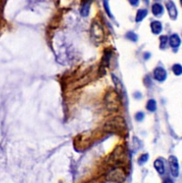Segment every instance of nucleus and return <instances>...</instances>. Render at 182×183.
I'll list each match as a JSON object with an SVG mask.
<instances>
[{
    "label": "nucleus",
    "mask_w": 182,
    "mask_h": 183,
    "mask_svg": "<svg viewBox=\"0 0 182 183\" xmlns=\"http://www.w3.org/2000/svg\"><path fill=\"white\" fill-rule=\"evenodd\" d=\"M168 37L167 36H162L160 37V48L161 49H164L167 46L168 43Z\"/></svg>",
    "instance_id": "a211bd4d"
},
{
    "label": "nucleus",
    "mask_w": 182,
    "mask_h": 183,
    "mask_svg": "<svg viewBox=\"0 0 182 183\" xmlns=\"http://www.w3.org/2000/svg\"><path fill=\"white\" fill-rule=\"evenodd\" d=\"M148 157H149V155L148 154H142L140 157H139V159H138V164H144L146 162H148Z\"/></svg>",
    "instance_id": "aec40b11"
},
{
    "label": "nucleus",
    "mask_w": 182,
    "mask_h": 183,
    "mask_svg": "<svg viewBox=\"0 0 182 183\" xmlns=\"http://www.w3.org/2000/svg\"><path fill=\"white\" fill-rule=\"evenodd\" d=\"M150 28H151V30H152L153 34H155V35L160 34V33L162 32V30H163V25H162V23H161L160 22H158V21L152 22L151 24H150Z\"/></svg>",
    "instance_id": "f8f14e48"
},
{
    "label": "nucleus",
    "mask_w": 182,
    "mask_h": 183,
    "mask_svg": "<svg viewBox=\"0 0 182 183\" xmlns=\"http://www.w3.org/2000/svg\"><path fill=\"white\" fill-rule=\"evenodd\" d=\"M107 126L108 127V129L111 131H118L119 130L123 131L125 128V120L120 117H116L115 118H113L109 123L107 124Z\"/></svg>",
    "instance_id": "7ed1b4c3"
},
{
    "label": "nucleus",
    "mask_w": 182,
    "mask_h": 183,
    "mask_svg": "<svg viewBox=\"0 0 182 183\" xmlns=\"http://www.w3.org/2000/svg\"><path fill=\"white\" fill-rule=\"evenodd\" d=\"M126 37H127V39H129L130 41H132V42L138 41V35L132 31H130L126 34Z\"/></svg>",
    "instance_id": "6ab92c4d"
},
{
    "label": "nucleus",
    "mask_w": 182,
    "mask_h": 183,
    "mask_svg": "<svg viewBox=\"0 0 182 183\" xmlns=\"http://www.w3.org/2000/svg\"><path fill=\"white\" fill-rule=\"evenodd\" d=\"M169 165H170V170L172 176L178 177L180 173V166H179V161L175 156H171L169 157Z\"/></svg>",
    "instance_id": "423d86ee"
},
{
    "label": "nucleus",
    "mask_w": 182,
    "mask_h": 183,
    "mask_svg": "<svg viewBox=\"0 0 182 183\" xmlns=\"http://www.w3.org/2000/svg\"><path fill=\"white\" fill-rule=\"evenodd\" d=\"M112 81L115 84V87H116V92L118 93V95L122 98L125 94V88H124V85L121 82V80L118 78L115 74H112Z\"/></svg>",
    "instance_id": "6e6552de"
},
{
    "label": "nucleus",
    "mask_w": 182,
    "mask_h": 183,
    "mask_svg": "<svg viewBox=\"0 0 182 183\" xmlns=\"http://www.w3.org/2000/svg\"><path fill=\"white\" fill-rule=\"evenodd\" d=\"M89 13H90V3L85 2L81 8V15L83 17H87L89 15Z\"/></svg>",
    "instance_id": "2eb2a0df"
},
{
    "label": "nucleus",
    "mask_w": 182,
    "mask_h": 183,
    "mask_svg": "<svg viewBox=\"0 0 182 183\" xmlns=\"http://www.w3.org/2000/svg\"><path fill=\"white\" fill-rule=\"evenodd\" d=\"M163 183H173V182H172L171 179H166V180L163 182Z\"/></svg>",
    "instance_id": "393cba45"
},
{
    "label": "nucleus",
    "mask_w": 182,
    "mask_h": 183,
    "mask_svg": "<svg viewBox=\"0 0 182 183\" xmlns=\"http://www.w3.org/2000/svg\"><path fill=\"white\" fill-rule=\"evenodd\" d=\"M107 179L113 182H122L125 180V173L122 168H115L107 174Z\"/></svg>",
    "instance_id": "20e7f679"
},
{
    "label": "nucleus",
    "mask_w": 182,
    "mask_h": 183,
    "mask_svg": "<svg viewBox=\"0 0 182 183\" xmlns=\"http://www.w3.org/2000/svg\"><path fill=\"white\" fill-rule=\"evenodd\" d=\"M172 72L176 76H181L182 74V66L181 64H174L172 66Z\"/></svg>",
    "instance_id": "f3484780"
},
{
    "label": "nucleus",
    "mask_w": 182,
    "mask_h": 183,
    "mask_svg": "<svg viewBox=\"0 0 182 183\" xmlns=\"http://www.w3.org/2000/svg\"><path fill=\"white\" fill-rule=\"evenodd\" d=\"M181 4H182V0H181Z\"/></svg>",
    "instance_id": "a878e982"
},
{
    "label": "nucleus",
    "mask_w": 182,
    "mask_h": 183,
    "mask_svg": "<svg viewBox=\"0 0 182 183\" xmlns=\"http://www.w3.org/2000/svg\"><path fill=\"white\" fill-rule=\"evenodd\" d=\"M152 13L155 16H161L163 13V7L162 4L156 3L152 5Z\"/></svg>",
    "instance_id": "ddd939ff"
},
{
    "label": "nucleus",
    "mask_w": 182,
    "mask_h": 183,
    "mask_svg": "<svg viewBox=\"0 0 182 183\" xmlns=\"http://www.w3.org/2000/svg\"><path fill=\"white\" fill-rule=\"evenodd\" d=\"M154 167L156 170V172L159 174H163L165 172V167H164V163L161 158L156 159V161L154 162Z\"/></svg>",
    "instance_id": "9b49d317"
},
{
    "label": "nucleus",
    "mask_w": 182,
    "mask_h": 183,
    "mask_svg": "<svg viewBox=\"0 0 182 183\" xmlns=\"http://www.w3.org/2000/svg\"><path fill=\"white\" fill-rule=\"evenodd\" d=\"M121 97L114 90H109L105 95V106L110 111H117L120 108Z\"/></svg>",
    "instance_id": "f257e3e1"
},
{
    "label": "nucleus",
    "mask_w": 182,
    "mask_h": 183,
    "mask_svg": "<svg viewBox=\"0 0 182 183\" xmlns=\"http://www.w3.org/2000/svg\"><path fill=\"white\" fill-rule=\"evenodd\" d=\"M144 117H145V114L142 111H139L135 114V119L138 122H141L144 119Z\"/></svg>",
    "instance_id": "412c9836"
},
{
    "label": "nucleus",
    "mask_w": 182,
    "mask_h": 183,
    "mask_svg": "<svg viewBox=\"0 0 182 183\" xmlns=\"http://www.w3.org/2000/svg\"><path fill=\"white\" fill-rule=\"evenodd\" d=\"M146 108L148 111L150 112H155L156 110V102L154 99H150L148 101L147 104H146Z\"/></svg>",
    "instance_id": "dca6fc26"
},
{
    "label": "nucleus",
    "mask_w": 182,
    "mask_h": 183,
    "mask_svg": "<svg viewBox=\"0 0 182 183\" xmlns=\"http://www.w3.org/2000/svg\"><path fill=\"white\" fill-rule=\"evenodd\" d=\"M154 78L158 82H163L167 78V72L163 67H156L153 72Z\"/></svg>",
    "instance_id": "0eeeda50"
},
{
    "label": "nucleus",
    "mask_w": 182,
    "mask_h": 183,
    "mask_svg": "<svg viewBox=\"0 0 182 183\" xmlns=\"http://www.w3.org/2000/svg\"><path fill=\"white\" fill-rule=\"evenodd\" d=\"M168 42L170 44V46L172 48H178L181 44V39L180 37V36L178 34H172L169 38H168Z\"/></svg>",
    "instance_id": "9d476101"
},
{
    "label": "nucleus",
    "mask_w": 182,
    "mask_h": 183,
    "mask_svg": "<svg viewBox=\"0 0 182 183\" xmlns=\"http://www.w3.org/2000/svg\"><path fill=\"white\" fill-rule=\"evenodd\" d=\"M166 8L168 10V13H169L171 19L176 20L177 16H178V11H177L175 4L172 0H169V1L166 2Z\"/></svg>",
    "instance_id": "1a4fd4ad"
},
{
    "label": "nucleus",
    "mask_w": 182,
    "mask_h": 183,
    "mask_svg": "<svg viewBox=\"0 0 182 183\" xmlns=\"http://www.w3.org/2000/svg\"><path fill=\"white\" fill-rule=\"evenodd\" d=\"M139 0H129L131 4V5H134V6H136V5L139 4Z\"/></svg>",
    "instance_id": "5701e85b"
},
{
    "label": "nucleus",
    "mask_w": 182,
    "mask_h": 183,
    "mask_svg": "<svg viewBox=\"0 0 182 183\" xmlns=\"http://www.w3.org/2000/svg\"><path fill=\"white\" fill-rule=\"evenodd\" d=\"M134 97L136 99H139V98H141V93H134Z\"/></svg>",
    "instance_id": "b1692460"
},
{
    "label": "nucleus",
    "mask_w": 182,
    "mask_h": 183,
    "mask_svg": "<svg viewBox=\"0 0 182 183\" xmlns=\"http://www.w3.org/2000/svg\"><path fill=\"white\" fill-rule=\"evenodd\" d=\"M148 15V10L146 9H139L138 12H137V14H136V22H140L141 21L144 20V18Z\"/></svg>",
    "instance_id": "4468645a"
},
{
    "label": "nucleus",
    "mask_w": 182,
    "mask_h": 183,
    "mask_svg": "<svg viewBox=\"0 0 182 183\" xmlns=\"http://www.w3.org/2000/svg\"><path fill=\"white\" fill-rule=\"evenodd\" d=\"M112 52H107L106 51L104 53L102 59H101V62L100 64V69H99V72L101 74V75H104L106 73V70L108 68L109 64H110V60H111V57H112Z\"/></svg>",
    "instance_id": "39448f33"
},
{
    "label": "nucleus",
    "mask_w": 182,
    "mask_h": 183,
    "mask_svg": "<svg viewBox=\"0 0 182 183\" xmlns=\"http://www.w3.org/2000/svg\"><path fill=\"white\" fill-rule=\"evenodd\" d=\"M104 8H105V10H106V13H107V15H108L110 18H112L113 16H112V14L110 13V10H109V6H108L107 0H104Z\"/></svg>",
    "instance_id": "4be33fe9"
},
{
    "label": "nucleus",
    "mask_w": 182,
    "mask_h": 183,
    "mask_svg": "<svg viewBox=\"0 0 182 183\" xmlns=\"http://www.w3.org/2000/svg\"><path fill=\"white\" fill-rule=\"evenodd\" d=\"M90 35L93 42L96 44H101L104 41L105 33L104 29L101 26V24L98 22H93L91 29H90Z\"/></svg>",
    "instance_id": "f03ea898"
}]
</instances>
